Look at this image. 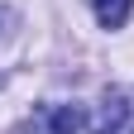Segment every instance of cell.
Instances as JSON below:
<instances>
[{
    "mask_svg": "<svg viewBox=\"0 0 134 134\" xmlns=\"http://www.w3.org/2000/svg\"><path fill=\"white\" fill-rule=\"evenodd\" d=\"M91 10H96V24L100 29H125L134 0H91Z\"/></svg>",
    "mask_w": 134,
    "mask_h": 134,
    "instance_id": "3",
    "label": "cell"
},
{
    "mask_svg": "<svg viewBox=\"0 0 134 134\" xmlns=\"http://www.w3.org/2000/svg\"><path fill=\"white\" fill-rule=\"evenodd\" d=\"M81 110L77 105H38L29 115V134H77Z\"/></svg>",
    "mask_w": 134,
    "mask_h": 134,
    "instance_id": "1",
    "label": "cell"
},
{
    "mask_svg": "<svg viewBox=\"0 0 134 134\" xmlns=\"http://www.w3.org/2000/svg\"><path fill=\"white\" fill-rule=\"evenodd\" d=\"M125 120H129V105H125V96L120 91H105V100L96 105V115H91V134H115V129H125Z\"/></svg>",
    "mask_w": 134,
    "mask_h": 134,
    "instance_id": "2",
    "label": "cell"
}]
</instances>
